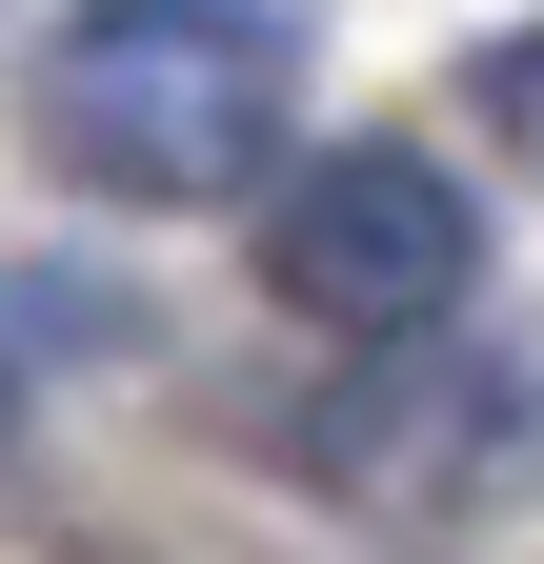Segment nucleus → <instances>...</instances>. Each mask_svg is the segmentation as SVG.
<instances>
[{
	"mask_svg": "<svg viewBox=\"0 0 544 564\" xmlns=\"http://www.w3.org/2000/svg\"><path fill=\"white\" fill-rule=\"evenodd\" d=\"M0 403H21V383H0Z\"/></svg>",
	"mask_w": 544,
	"mask_h": 564,
	"instance_id": "39448f33",
	"label": "nucleus"
},
{
	"mask_svg": "<svg viewBox=\"0 0 544 564\" xmlns=\"http://www.w3.org/2000/svg\"><path fill=\"white\" fill-rule=\"evenodd\" d=\"M485 121H504V162H544V21L485 41Z\"/></svg>",
	"mask_w": 544,
	"mask_h": 564,
	"instance_id": "20e7f679",
	"label": "nucleus"
},
{
	"mask_svg": "<svg viewBox=\"0 0 544 564\" xmlns=\"http://www.w3.org/2000/svg\"><path fill=\"white\" fill-rule=\"evenodd\" d=\"M283 101H303V41L262 0H81L41 41V141L101 202H242L283 162Z\"/></svg>",
	"mask_w": 544,
	"mask_h": 564,
	"instance_id": "f257e3e1",
	"label": "nucleus"
},
{
	"mask_svg": "<svg viewBox=\"0 0 544 564\" xmlns=\"http://www.w3.org/2000/svg\"><path fill=\"white\" fill-rule=\"evenodd\" d=\"M262 282H283L323 343H424V323H464V282H485V202H464L424 141H323V162H283V202H262Z\"/></svg>",
	"mask_w": 544,
	"mask_h": 564,
	"instance_id": "f03ea898",
	"label": "nucleus"
},
{
	"mask_svg": "<svg viewBox=\"0 0 544 564\" xmlns=\"http://www.w3.org/2000/svg\"><path fill=\"white\" fill-rule=\"evenodd\" d=\"M363 364H383V383L323 423V464L383 484V505H403V484H464V444H504V423H524L504 364H444V323H424V343H363Z\"/></svg>",
	"mask_w": 544,
	"mask_h": 564,
	"instance_id": "7ed1b4c3",
	"label": "nucleus"
}]
</instances>
